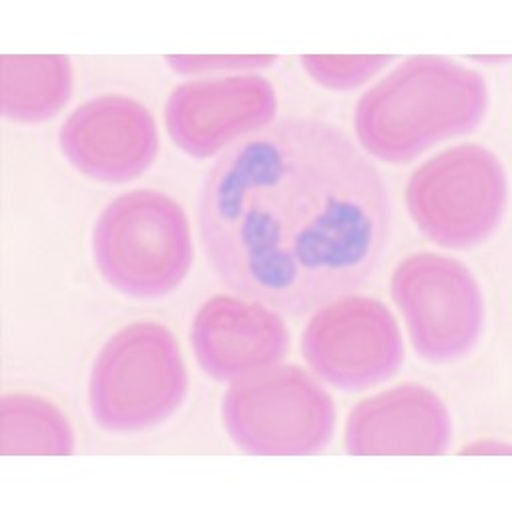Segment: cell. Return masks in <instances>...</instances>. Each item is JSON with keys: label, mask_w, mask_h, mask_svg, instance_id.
<instances>
[{"label": "cell", "mask_w": 512, "mask_h": 512, "mask_svg": "<svg viewBox=\"0 0 512 512\" xmlns=\"http://www.w3.org/2000/svg\"><path fill=\"white\" fill-rule=\"evenodd\" d=\"M191 346L209 378L235 382L276 366L290 350V332L286 322L260 302L215 296L195 314Z\"/></svg>", "instance_id": "11"}, {"label": "cell", "mask_w": 512, "mask_h": 512, "mask_svg": "<svg viewBox=\"0 0 512 512\" xmlns=\"http://www.w3.org/2000/svg\"><path fill=\"white\" fill-rule=\"evenodd\" d=\"M221 420L231 442L253 456H310L336 430L332 396L300 366H272L235 380Z\"/></svg>", "instance_id": "5"}, {"label": "cell", "mask_w": 512, "mask_h": 512, "mask_svg": "<svg viewBox=\"0 0 512 512\" xmlns=\"http://www.w3.org/2000/svg\"><path fill=\"white\" fill-rule=\"evenodd\" d=\"M276 113V89L264 77L199 79L183 83L171 93L165 125L183 153L209 159L233 141L268 127Z\"/></svg>", "instance_id": "9"}, {"label": "cell", "mask_w": 512, "mask_h": 512, "mask_svg": "<svg viewBox=\"0 0 512 512\" xmlns=\"http://www.w3.org/2000/svg\"><path fill=\"white\" fill-rule=\"evenodd\" d=\"M302 354L326 384L362 392L396 376L404 362V342L396 318L380 300L344 296L310 320Z\"/></svg>", "instance_id": "8"}, {"label": "cell", "mask_w": 512, "mask_h": 512, "mask_svg": "<svg viewBox=\"0 0 512 512\" xmlns=\"http://www.w3.org/2000/svg\"><path fill=\"white\" fill-rule=\"evenodd\" d=\"M394 203L382 171L336 125L286 117L231 145L197 199L205 260L231 292L290 316L378 272Z\"/></svg>", "instance_id": "1"}, {"label": "cell", "mask_w": 512, "mask_h": 512, "mask_svg": "<svg viewBox=\"0 0 512 512\" xmlns=\"http://www.w3.org/2000/svg\"><path fill=\"white\" fill-rule=\"evenodd\" d=\"M392 57L382 55H304L300 63L314 83L332 91H352L376 77Z\"/></svg>", "instance_id": "15"}, {"label": "cell", "mask_w": 512, "mask_h": 512, "mask_svg": "<svg viewBox=\"0 0 512 512\" xmlns=\"http://www.w3.org/2000/svg\"><path fill=\"white\" fill-rule=\"evenodd\" d=\"M67 161L101 183H127L155 161L159 135L153 115L125 95H101L77 107L61 127Z\"/></svg>", "instance_id": "10"}, {"label": "cell", "mask_w": 512, "mask_h": 512, "mask_svg": "<svg viewBox=\"0 0 512 512\" xmlns=\"http://www.w3.org/2000/svg\"><path fill=\"white\" fill-rule=\"evenodd\" d=\"M93 260L101 278L131 300H161L189 274L193 241L183 207L157 189L113 199L93 229Z\"/></svg>", "instance_id": "3"}, {"label": "cell", "mask_w": 512, "mask_h": 512, "mask_svg": "<svg viewBox=\"0 0 512 512\" xmlns=\"http://www.w3.org/2000/svg\"><path fill=\"white\" fill-rule=\"evenodd\" d=\"M508 181L500 159L486 147H450L418 167L406 185V209L432 243L472 249L502 223Z\"/></svg>", "instance_id": "6"}, {"label": "cell", "mask_w": 512, "mask_h": 512, "mask_svg": "<svg viewBox=\"0 0 512 512\" xmlns=\"http://www.w3.org/2000/svg\"><path fill=\"white\" fill-rule=\"evenodd\" d=\"M344 440L352 456H440L452 446V418L430 388L402 384L362 400Z\"/></svg>", "instance_id": "12"}, {"label": "cell", "mask_w": 512, "mask_h": 512, "mask_svg": "<svg viewBox=\"0 0 512 512\" xmlns=\"http://www.w3.org/2000/svg\"><path fill=\"white\" fill-rule=\"evenodd\" d=\"M73 452V428L55 404L29 394H9L0 402V454L69 456Z\"/></svg>", "instance_id": "14"}, {"label": "cell", "mask_w": 512, "mask_h": 512, "mask_svg": "<svg viewBox=\"0 0 512 512\" xmlns=\"http://www.w3.org/2000/svg\"><path fill=\"white\" fill-rule=\"evenodd\" d=\"M169 67L181 75L207 73V71H245V69H264L274 65L276 57H165Z\"/></svg>", "instance_id": "16"}, {"label": "cell", "mask_w": 512, "mask_h": 512, "mask_svg": "<svg viewBox=\"0 0 512 512\" xmlns=\"http://www.w3.org/2000/svg\"><path fill=\"white\" fill-rule=\"evenodd\" d=\"M0 111L21 125L57 117L73 93V65L63 55L0 57Z\"/></svg>", "instance_id": "13"}, {"label": "cell", "mask_w": 512, "mask_h": 512, "mask_svg": "<svg viewBox=\"0 0 512 512\" xmlns=\"http://www.w3.org/2000/svg\"><path fill=\"white\" fill-rule=\"evenodd\" d=\"M390 292L424 362L452 364L478 346L484 296L462 262L430 251L412 253L396 266Z\"/></svg>", "instance_id": "7"}, {"label": "cell", "mask_w": 512, "mask_h": 512, "mask_svg": "<svg viewBox=\"0 0 512 512\" xmlns=\"http://www.w3.org/2000/svg\"><path fill=\"white\" fill-rule=\"evenodd\" d=\"M187 386L175 336L161 324L135 322L101 348L89 378V408L103 430L139 434L167 422Z\"/></svg>", "instance_id": "4"}, {"label": "cell", "mask_w": 512, "mask_h": 512, "mask_svg": "<svg viewBox=\"0 0 512 512\" xmlns=\"http://www.w3.org/2000/svg\"><path fill=\"white\" fill-rule=\"evenodd\" d=\"M488 111L480 73L444 57H412L362 95L354 127L376 159L402 165L476 131Z\"/></svg>", "instance_id": "2"}]
</instances>
